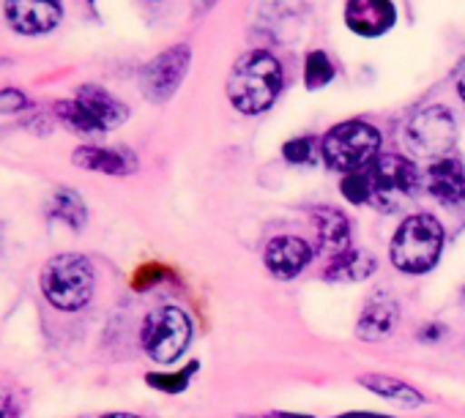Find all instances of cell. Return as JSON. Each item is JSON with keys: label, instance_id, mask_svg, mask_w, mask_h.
<instances>
[{"label": "cell", "instance_id": "6da1fadb", "mask_svg": "<svg viewBox=\"0 0 465 418\" xmlns=\"http://www.w3.org/2000/svg\"><path fill=\"white\" fill-rule=\"evenodd\" d=\"M282 91V66L274 55L255 50L236 61L227 80V99L244 115L266 112Z\"/></svg>", "mask_w": 465, "mask_h": 418}, {"label": "cell", "instance_id": "7a4b0ae2", "mask_svg": "<svg viewBox=\"0 0 465 418\" xmlns=\"http://www.w3.org/2000/svg\"><path fill=\"white\" fill-rule=\"evenodd\" d=\"M443 252V228L430 214L408 217L389 247L391 263L405 274H424L430 271Z\"/></svg>", "mask_w": 465, "mask_h": 418}, {"label": "cell", "instance_id": "3957f363", "mask_svg": "<svg viewBox=\"0 0 465 418\" xmlns=\"http://www.w3.org/2000/svg\"><path fill=\"white\" fill-rule=\"evenodd\" d=\"M42 290L55 309L77 312L94 296V268L83 255H58L42 271Z\"/></svg>", "mask_w": 465, "mask_h": 418}, {"label": "cell", "instance_id": "277c9868", "mask_svg": "<svg viewBox=\"0 0 465 418\" xmlns=\"http://www.w3.org/2000/svg\"><path fill=\"white\" fill-rule=\"evenodd\" d=\"M378 148H381V134L375 126L364 121H345L334 126L321 142L323 161L345 175L370 167L378 156Z\"/></svg>", "mask_w": 465, "mask_h": 418}, {"label": "cell", "instance_id": "5b68a950", "mask_svg": "<svg viewBox=\"0 0 465 418\" xmlns=\"http://www.w3.org/2000/svg\"><path fill=\"white\" fill-rule=\"evenodd\" d=\"M143 347L156 364H173L183 355L192 339V320L178 306L153 309L143 323Z\"/></svg>", "mask_w": 465, "mask_h": 418}, {"label": "cell", "instance_id": "8992f818", "mask_svg": "<svg viewBox=\"0 0 465 418\" xmlns=\"http://www.w3.org/2000/svg\"><path fill=\"white\" fill-rule=\"evenodd\" d=\"M367 175H370V186H372V202L381 205L383 211H391V208L402 205L421 186L419 170L408 159L391 156V153L378 156L367 167Z\"/></svg>", "mask_w": 465, "mask_h": 418}, {"label": "cell", "instance_id": "52a82bcc", "mask_svg": "<svg viewBox=\"0 0 465 418\" xmlns=\"http://www.w3.org/2000/svg\"><path fill=\"white\" fill-rule=\"evenodd\" d=\"M457 142V123L451 112L440 104L424 107L408 123V145L424 159H446Z\"/></svg>", "mask_w": 465, "mask_h": 418}, {"label": "cell", "instance_id": "ba28073f", "mask_svg": "<svg viewBox=\"0 0 465 418\" xmlns=\"http://www.w3.org/2000/svg\"><path fill=\"white\" fill-rule=\"evenodd\" d=\"M192 63V50L189 44H175L164 53H159L153 61H148L140 72V88L148 102L164 104L173 99V93L181 88L186 72Z\"/></svg>", "mask_w": 465, "mask_h": 418}, {"label": "cell", "instance_id": "9c48e42d", "mask_svg": "<svg viewBox=\"0 0 465 418\" xmlns=\"http://www.w3.org/2000/svg\"><path fill=\"white\" fill-rule=\"evenodd\" d=\"M6 23L23 36H42L64 20L61 0H6Z\"/></svg>", "mask_w": 465, "mask_h": 418}, {"label": "cell", "instance_id": "30bf717a", "mask_svg": "<svg viewBox=\"0 0 465 418\" xmlns=\"http://www.w3.org/2000/svg\"><path fill=\"white\" fill-rule=\"evenodd\" d=\"M397 23V9L391 0H348L345 4V25L364 36L378 39Z\"/></svg>", "mask_w": 465, "mask_h": 418}, {"label": "cell", "instance_id": "8fae6325", "mask_svg": "<svg viewBox=\"0 0 465 418\" xmlns=\"http://www.w3.org/2000/svg\"><path fill=\"white\" fill-rule=\"evenodd\" d=\"M263 260L277 279H293L312 263V247L304 238L280 236L269 241Z\"/></svg>", "mask_w": 465, "mask_h": 418}, {"label": "cell", "instance_id": "7c38bea8", "mask_svg": "<svg viewBox=\"0 0 465 418\" xmlns=\"http://www.w3.org/2000/svg\"><path fill=\"white\" fill-rule=\"evenodd\" d=\"M424 186L440 205H460L465 202V167L457 159H438L430 164Z\"/></svg>", "mask_w": 465, "mask_h": 418}, {"label": "cell", "instance_id": "4fadbf2b", "mask_svg": "<svg viewBox=\"0 0 465 418\" xmlns=\"http://www.w3.org/2000/svg\"><path fill=\"white\" fill-rule=\"evenodd\" d=\"M72 161L88 172H104V175H132L137 170V156L126 148L83 145L74 151Z\"/></svg>", "mask_w": 465, "mask_h": 418}, {"label": "cell", "instance_id": "5bb4252c", "mask_svg": "<svg viewBox=\"0 0 465 418\" xmlns=\"http://www.w3.org/2000/svg\"><path fill=\"white\" fill-rule=\"evenodd\" d=\"M315 228H318L321 252L337 258L351 249V219L342 211L321 208V211H315Z\"/></svg>", "mask_w": 465, "mask_h": 418}, {"label": "cell", "instance_id": "9a60e30c", "mask_svg": "<svg viewBox=\"0 0 465 418\" xmlns=\"http://www.w3.org/2000/svg\"><path fill=\"white\" fill-rule=\"evenodd\" d=\"M74 99H77V102H83V104L88 107V112L102 123V129H104V131H110V129L121 126V123L129 118L126 104H124V102H118L110 91H104V88H99V85H83V88L77 91V96H74Z\"/></svg>", "mask_w": 465, "mask_h": 418}, {"label": "cell", "instance_id": "2e32d148", "mask_svg": "<svg viewBox=\"0 0 465 418\" xmlns=\"http://www.w3.org/2000/svg\"><path fill=\"white\" fill-rule=\"evenodd\" d=\"M400 320V306L391 298H375L359 317V336L361 339H383L394 331Z\"/></svg>", "mask_w": 465, "mask_h": 418}, {"label": "cell", "instance_id": "e0dca14e", "mask_svg": "<svg viewBox=\"0 0 465 418\" xmlns=\"http://www.w3.org/2000/svg\"><path fill=\"white\" fill-rule=\"evenodd\" d=\"M378 263L375 258H370L361 249H348L337 258H331L329 268H326V279L331 282H361L370 274H375Z\"/></svg>", "mask_w": 465, "mask_h": 418}, {"label": "cell", "instance_id": "ac0fdd59", "mask_svg": "<svg viewBox=\"0 0 465 418\" xmlns=\"http://www.w3.org/2000/svg\"><path fill=\"white\" fill-rule=\"evenodd\" d=\"M47 214L53 219H61L64 225H69L72 230H83L88 222V208L83 202V197L74 189H55L47 205Z\"/></svg>", "mask_w": 465, "mask_h": 418}, {"label": "cell", "instance_id": "d6986e66", "mask_svg": "<svg viewBox=\"0 0 465 418\" xmlns=\"http://www.w3.org/2000/svg\"><path fill=\"white\" fill-rule=\"evenodd\" d=\"M359 383H361L364 388H370L372 394H378V396H383V399H389V402H397V404L416 407V404L424 402V396H421L416 388H411V385L402 383V380L386 377V374H364V377H359Z\"/></svg>", "mask_w": 465, "mask_h": 418}, {"label": "cell", "instance_id": "ffe728a7", "mask_svg": "<svg viewBox=\"0 0 465 418\" xmlns=\"http://www.w3.org/2000/svg\"><path fill=\"white\" fill-rule=\"evenodd\" d=\"M55 115H58L69 129L83 131V134H99V131H104L102 123H99V121L88 112V107H85L83 102H77V99H64V102H58V104H55Z\"/></svg>", "mask_w": 465, "mask_h": 418}, {"label": "cell", "instance_id": "44dd1931", "mask_svg": "<svg viewBox=\"0 0 465 418\" xmlns=\"http://www.w3.org/2000/svg\"><path fill=\"white\" fill-rule=\"evenodd\" d=\"M331 77H334V66L326 58V53H310L307 55V66H304V83H307V88L318 91V88L329 85Z\"/></svg>", "mask_w": 465, "mask_h": 418}, {"label": "cell", "instance_id": "7402d4cb", "mask_svg": "<svg viewBox=\"0 0 465 418\" xmlns=\"http://www.w3.org/2000/svg\"><path fill=\"white\" fill-rule=\"evenodd\" d=\"M342 194L345 199L361 205V202H372V186H370V175H367V167L364 170H356V172H348L342 178Z\"/></svg>", "mask_w": 465, "mask_h": 418}, {"label": "cell", "instance_id": "603a6c76", "mask_svg": "<svg viewBox=\"0 0 465 418\" xmlns=\"http://www.w3.org/2000/svg\"><path fill=\"white\" fill-rule=\"evenodd\" d=\"M197 369V364H189V369H183V372H170V374H148V383L153 385V388H159V391H167V394H178V391H183L186 388V383H189V377H192V372Z\"/></svg>", "mask_w": 465, "mask_h": 418}, {"label": "cell", "instance_id": "cb8c5ba5", "mask_svg": "<svg viewBox=\"0 0 465 418\" xmlns=\"http://www.w3.org/2000/svg\"><path fill=\"white\" fill-rule=\"evenodd\" d=\"M318 151L321 148H315V140L312 137H299V140H291L282 153L293 164H310V161H315Z\"/></svg>", "mask_w": 465, "mask_h": 418}, {"label": "cell", "instance_id": "d4e9b609", "mask_svg": "<svg viewBox=\"0 0 465 418\" xmlns=\"http://www.w3.org/2000/svg\"><path fill=\"white\" fill-rule=\"evenodd\" d=\"M28 96L17 88H6L0 91V115H12V112H23L28 110Z\"/></svg>", "mask_w": 465, "mask_h": 418}, {"label": "cell", "instance_id": "484cf974", "mask_svg": "<svg viewBox=\"0 0 465 418\" xmlns=\"http://www.w3.org/2000/svg\"><path fill=\"white\" fill-rule=\"evenodd\" d=\"M0 418H20V410L6 394H0Z\"/></svg>", "mask_w": 465, "mask_h": 418}, {"label": "cell", "instance_id": "4316f807", "mask_svg": "<svg viewBox=\"0 0 465 418\" xmlns=\"http://www.w3.org/2000/svg\"><path fill=\"white\" fill-rule=\"evenodd\" d=\"M337 418H389V415H378V413H359V410H353V413H345V415H337Z\"/></svg>", "mask_w": 465, "mask_h": 418}, {"label": "cell", "instance_id": "83f0119b", "mask_svg": "<svg viewBox=\"0 0 465 418\" xmlns=\"http://www.w3.org/2000/svg\"><path fill=\"white\" fill-rule=\"evenodd\" d=\"M269 418H312V415H302V413H272Z\"/></svg>", "mask_w": 465, "mask_h": 418}, {"label": "cell", "instance_id": "f1b7e54d", "mask_svg": "<svg viewBox=\"0 0 465 418\" xmlns=\"http://www.w3.org/2000/svg\"><path fill=\"white\" fill-rule=\"evenodd\" d=\"M457 91H460V96L465 99V69H462V74H460V83H457Z\"/></svg>", "mask_w": 465, "mask_h": 418}, {"label": "cell", "instance_id": "f546056e", "mask_svg": "<svg viewBox=\"0 0 465 418\" xmlns=\"http://www.w3.org/2000/svg\"><path fill=\"white\" fill-rule=\"evenodd\" d=\"M104 418H137V415H129V413H113V415H104Z\"/></svg>", "mask_w": 465, "mask_h": 418}, {"label": "cell", "instance_id": "4dcf8cb0", "mask_svg": "<svg viewBox=\"0 0 465 418\" xmlns=\"http://www.w3.org/2000/svg\"><path fill=\"white\" fill-rule=\"evenodd\" d=\"M211 4H213V0H203V6H205V9H208Z\"/></svg>", "mask_w": 465, "mask_h": 418}]
</instances>
